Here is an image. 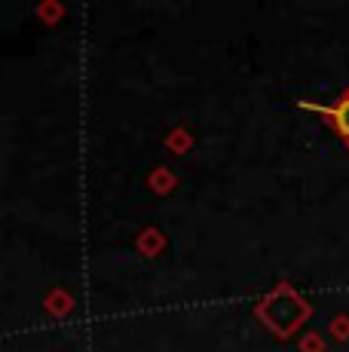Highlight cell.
Wrapping results in <instances>:
<instances>
[{
  "label": "cell",
  "mask_w": 349,
  "mask_h": 352,
  "mask_svg": "<svg viewBox=\"0 0 349 352\" xmlns=\"http://www.w3.org/2000/svg\"><path fill=\"white\" fill-rule=\"evenodd\" d=\"M306 313H310V309H306V303L300 300L297 294H291V291H288V288H279L276 294H273L270 300H264V303H260V309H258V316H260V319H264L267 324H273V322H276V316H285L288 331H291V328H297V324L306 319Z\"/></svg>",
  "instance_id": "obj_1"
},
{
  "label": "cell",
  "mask_w": 349,
  "mask_h": 352,
  "mask_svg": "<svg viewBox=\"0 0 349 352\" xmlns=\"http://www.w3.org/2000/svg\"><path fill=\"white\" fill-rule=\"evenodd\" d=\"M300 107H304V111L319 113L322 120H328V123L334 126V132H337L340 138L349 144V86L331 101V104H313V101H300Z\"/></svg>",
  "instance_id": "obj_2"
},
{
  "label": "cell",
  "mask_w": 349,
  "mask_h": 352,
  "mask_svg": "<svg viewBox=\"0 0 349 352\" xmlns=\"http://www.w3.org/2000/svg\"><path fill=\"white\" fill-rule=\"evenodd\" d=\"M62 16H65L62 0H40L37 3V19L43 25H49V28H56V25L62 22Z\"/></svg>",
  "instance_id": "obj_3"
},
{
  "label": "cell",
  "mask_w": 349,
  "mask_h": 352,
  "mask_svg": "<svg viewBox=\"0 0 349 352\" xmlns=\"http://www.w3.org/2000/svg\"><path fill=\"white\" fill-rule=\"evenodd\" d=\"M166 147H169L172 153H187L193 147V135H190V129H184V126H174L169 135H166Z\"/></svg>",
  "instance_id": "obj_4"
},
{
  "label": "cell",
  "mask_w": 349,
  "mask_h": 352,
  "mask_svg": "<svg viewBox=\"0 0 349 352\" xmlns=\"http://www.w3.org/2000/svg\"><path fill=\"white\" fill-rule=\"evenodd\" d=\"M147 184H150L157 193H169L172 187H174V175H172V168L157 166V168L150 172V178H147Z\"/></svg>",
  "instance_id": "obj_5"
},
{
  "label": "cell",
  "mask_w": 349,
  "mask_h": 352,
  "mask_svg": "<svg viewBox=\"0 0 349 352\" xmlns=\"http://www.w3.org/2000/svg\"><path fill=\"white\" fill-rule=\"evenodd\" d=\"M159 245H163V242H159V233H157V230H144V233H141V242H138L141 252H157Z\"/></svg>",
  "instance_id": "obj_6"
},
{
  "label": "cell",
  "mask_w": 349,
  "mask_h": 352,
  "mask_svg": "<svg viewBox=\"0 0 349 352\" xmlns=\"http://www.w3.org/2000/svg\"><path fill=\"white\" fill-rule=\"evenodd\" d=\"M346 147H349V144H346Z\"/></svg>",
  "instance_id": "obj_7"
}]
</instances>
